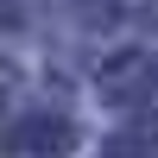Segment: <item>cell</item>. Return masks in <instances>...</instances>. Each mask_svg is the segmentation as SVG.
I'll list each match as a JSON object with an SVG mask.
<instances>
[{"instance_id": "cell-2", "label": "cell", "mask_w": 158, "mask_h": 158, "mask_svg": "<svg viewBox=\"0 0 158 158\" xmlns=\"http://www.w3.org/2000/svg\"><path fill=\"white\" fill-rule=\"evenodd\" d=\"M13 146H70V127L63 120H32V127H19V133H13Z\"/></svg>"}, {"instance_id": "cell-3", "label": "cell", "mask_w": 158, "mask_h": 158, "mask_svg": "<svg viewBox=\"0 0 158 158\" xmlns=\"http://www.w3.org/2000/svg\"><path fill=\"white\" fill-rule=\"evenodd\" d=\"M38 0H0V25H25Z\"/></svg>"}, {"instance_id": "cell-1", "label": "cell", "mask_w": 158, "mask_h": 158, "mask_svg": "<svg viewBox=\"0 0 158 158\" xmlns=\"http://www.w3.org/2000/svg\"><path fill=\"white\" fill-rule=\"evenodd\" d=\"M101 89H108L114 101H146L158 89V70H152V57H139V51H120V57H108V70H101Z\"/></svg>"}, {"instance_id": "cell-4", "label": "cell", "mask_w": 158, "mask_h": 158, "mask_svg": "<svg viewBox=\"0 0 158 158\" xmlns=\"http://www.w3.org/2000/svg\"><path fill=\"white\" fill-rule=\"evenodd\" d=\"M146 19H158V0H146Z\"/></svg>"}]
</instances>
